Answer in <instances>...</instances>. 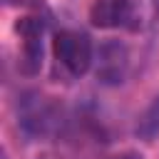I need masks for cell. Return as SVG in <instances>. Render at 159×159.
Returning <instances> with one entry per match:
<instances>
[{
    "instance_id": "cell-2",
    "label": "cell",
    "mask_w": 159,
    "mask_h": 159,
    "mask_svg": "<svg viewBox=\"0 0 159 159\" xmlns=\"http://www.w3.org/2000/svg\"><path fill=\"white\" fill-rule=\"evenodd\" d=\"M52 52L57 65L70 75V77H82L94 67V42L87 32L82 30H57L52 37Z\"/></svg>"
},
{
    "instance_id": "cell-1",
    "label": "cell",
    "mask_w": 159,
    "mask_h": 159,
    "mask_svg": "<svg viewBox=\"0 0 159 159\" xmlns=\"http://www.w3.org/2000/svg\"><path fill=\"white\" fill-rule=\"evenodd\" d=\"M67 124L65 107L57 97L40 92V89H25L17 97V127L27 139L42 142L55 139L62 134Z\"/></svg>"
},
{
    "instance_id": "cell-6",
    "label": "cell",
    "mask_w": 159,
    "mask_h": 159,
    "mask_svg": "<svg viewBox=\"0 0 159 159\" xmlns=\"http://www.w3.org/2000/svg\"><path fill=\"white\" fill-rule=\"evenodd\" d=\"M134 134L144 142H152L154 137H159V94L149 102V107L139 114L137 119V127H134Z\"/></svg>"
},
{
    "instance_id": "cell-3",
    "label": "cell",
    "mask_w": 159,
    "mask_h": 159,
    "mask_svg": "<svg viewBox=\"0 0 159 159\" xmlns=\"http://www.w3.org/2000/svg\"><path fill=\"white\" fill-rule=\"evenodd\" d=\"M89 22L102 30H129L142 27L139 0H94L89 7Z\"/></svg>"
},
{
    "instance_id": "cell-4",
    "label": "cell",
    "mask_w": 159,
    "mask_h": 159,
    "mask_svg": "<svg viewBox=\"0 0 159 159\" xmlns=\"http://www.w3.org/2000/svg\"><path fill=\"white\" fill-rule=\"evenodd\" d=\"M94 72L104 84H122L129 72V47L122 40H104L94 52Z\"/></svg>"
},
{
    "instance_id": "cell-7",
    "label": "cell",
    "mask_w": 159,
    "mask_h": 159,
    "mask_svg": "<svg viewBox=\"0 0 159 159\" xmlns=\"http://www.w3.org/2000/svg\"><path fill=\"white\" fill-rule=\"evenodd\" d=\"M112 159H144V157H142L139 152H132V149H129V152H119V154H114Z\"/></svg>"
},
{
    "instance_id": "cell-5",
    "label": "cell",
    "mask_w": 159,
    "mask_h": 159,
    "mask_svg": "<svg viewBox=\"0 0 159 159\" xmlns=\"http://www.w3.org/2000/svg\"><path fill=\"white\" fill-rule=\"evenodd\" d=\"M45 20L37 15H27L17 22L20 32V70L22 75H37L42 67V40H45Z\"/></svg>"
}]
</instances>
